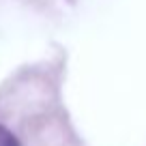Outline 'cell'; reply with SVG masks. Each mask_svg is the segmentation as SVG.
<instances>
[{"label":"cell","mask_w":146,"mask_h":146,"mask_svg":"<svg viewBox=\"0 0 146 146\" xmlns=\"http://www.w3.org/2000/svg\"><path fill=\"white\" fill-rule=\"evenodd\" d=\"M0 146H22L13 131L5 127V125H0Z\"/></svg>","instance_id":"obj_1"}]
</instances>
